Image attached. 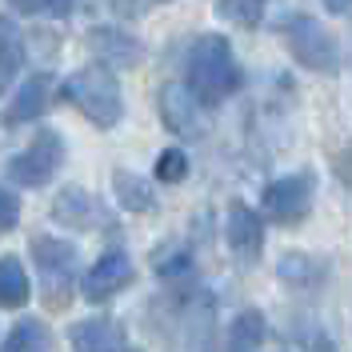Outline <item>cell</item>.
Wrapping results in <instances>:
<instances>
[{"mask_svg":"<svg viewBox=\"0 0 352 352\" xmlns=\"http://www.w3.org/2000/svg\"><path fill=\"white\" fill-rule=\"evenodd\" d=\"M156 109H160L164 129L176 132V136H200L204 132V112H200L197 92L188 85H164L156 96Z\"/></svg>","mask_w":352,"mask_h":352,"instance_id":"7","label":"cell"},{"mask_svg":"<svg viewBox=\"0 0 352 352\" xmlns=\"http://www.w3.org/2000/svg\"><path fill=\"white\" fill-rule=\"evenodd\" d=\"M4 352H52L48 329H44L41 320H28V316H24L21 324L8 332V340H4Z\"/></svg>","mask_w":352,"mask_h":352,"instance_id":"18","label":"cell"},{"mask_svg":"<svg viewBox=\"0 0 352 352\" xmlns=\"http://www.w3.org/2000/svg\"><path fill=\"white\" fill-rule=\"evenodd\" d=\"M264 312L256 308H244L241 316L228 324V352H256L264 340Z\"/></svg>","mask_w":352,"mask_h":352,"instance_id":"16","label":"cell"},{"mask_svg":"<svg viewBox=\"0 0 352 352\" xmlns=\"http://www.w3.org/2000/svg\"><path fill=\"white\" fill-rule=\"evenodd\" d=\"M280 280H288L292 288H308L316 276H324V268L312 261L308 252H285V261H280Z\"/></svg>","mask_w":352,"mask_h":352,"instance_id":"19","label":"cell"},{"mask_svg":"<svg viewBox=\"0 0 352 352\" xmlns=\"http://www.w3.org/2000/svg\"><path fill=\"white\" fill-rule=\"evenodd\" d=\"M285 44L296 56V65L312 68V72H324V76L340 72V44H336V36L320 21L305 16V12L285 21Z\"/></svg>","mask_w":352,"mask_h":352,"instance_id":"3","label":"cell"},{"mask_svg":"<svg viewBox=\"0 0 352 352\" xmlns=\"http://www.w3.org/2000/svg\"><path fill=\"white\" fill-rule=\"evenodd\" d=\"M156 4H164V0H112L116 16H140V12H148Z\"/></svg>","mask_w":352,"mask_h":352,"instance_id":"25","label":"cell"},{"mask_svg":"<svg viewBox=\"0 0 352 352\" xmlns=\"http://www.w3.org/2000/svg\"><path fill=\"white\" fill-rule=\"evenodd\" d=\"M52 217L60 220V224H68V228H96L104 220V208L88 197L85 188L68 184L65 192L56 197V204H52Z\"/></svg>","mask_w":352,"mask_h":352,"instance_id":"12","label":"cell"},{"mask_svg":"<svg viewBox=\"0 0 352 352\" xmlns=\"http://www.w3.org/2000/svg\"><path fill=\"white\" fill-rule=\"evenodd\" d=\"M188 88L197 92L200 104H220L241 88V65L232 56V44L208 32L188 52Z\"/></svg>","mask_w":352,"mask_h":352,"instance_id":"1","label":"cell"},{"mask_svg":"<svg viewBox=\"0 0 352 352\" xmlns=\"http://www.w3.org/2000/svg\"><path fill=\"white\" fill-rule=\"evenodd\" d=\"M32 256H36V268H41L48 308H65L68 288L76 280V248L68 241H56V236H36L32 241Z\"/></svg>","mask_w":352,"mask_h":352,"instance_id":"4","label":"cell"},{"mask_svg":"<svg viewBox=\"0 0 352 352\" xmlns=\"http://www.w3.org/2000/svg\"><path fill=\"white\" fill-rule=\"evenodd\" d=\"M12 8L24 16H68L76 0H12Z\"/></svg>","mask_w":352,"mask_h":352,"instance_id":"22","label":"cell"},{"mask_svg":"<svg viewBox=\"0 0 352 352\" xmlns=\"http://www.w3.org/2000/svg\"><path fill=\"white\" fill-rule=\"evenodd\" d=\"M112 188H116L120 208H129V212H153L156 208V192H153V184H148L144 176L116 168V173H112Z\"/></svg>","mask_w":352,"mask_h":352,"instance_id":"14","label":"cell"},{"mask_svg":"<svg viewBox=\"0 0 352 352\" xmlns=\"http://www.w3.org/2000/svg\"><path fill=\"white\" fill-rule=\"evenodd\" d=\"M132 276H136L132 256H129V252H120V248H109L100 261L88 268V276H85V300H92V305H104V300H112L120 288L132 285Z\"/></svg>","mask_w":352,"mask_h":352,"instance_id":"8","label":"cell"},{"mask_svg":"<svg viewBox=\"0 0 352 352\" xmlns=\"http://www.w3.org/2000/svg\"><path fill=\"white\" fill-rule=\"evenodd\" d=\"M224 236H228V248H232L236 261L252 264L256 256H261V248H264V220L256 217V208H248L244 200H232Z\"/></svg>","mask_w":352,"mask_h":352,"instance_id":"9","label":"cell"},{"mask_svg":"<svg viewBox=\"0 0 352 352\" xmlns=\"http://www.w3.org/2000/svg\"><path fill=\"white\" fill-rule=\"evenodd\" d=\"M68 340H72V352H129V332L112 316L80 320L76 329L68 332Z\"/></svg>","mask_w":352,"mask_h":352,"instance_id":"10","label":"cell"},{"mask_svg":"<svg viewBox=\"0 0 352 352\" xmlns=\"http://www.w3.org/2000/svg\"><path fill=\"white\" fill-rule=\"evenodd\" d=\"M24 65V41L16 32V24L0 16V88H8L16 80V72Z\"/></svg>","mask_w":352,"mask_h":352,"instance_id":"17","label":"cell"},{"mask_svg":"<svg viewBox=\"0 0 352 352\" xmlns=\"http://www.w3.org/2000/svg\"><path fill=\"white\" fill-rule=\"evenodd\" d=\"M324 8L332 16H352V0H324Z\"/></svg>","mask_w":352,"mask_h":352,"instance_id":"26","label":"cell"},{"mask_svg":"<svg viewBox=\"0 0 352 352\" xmlns=\"http://www.w3.org/2000/svg\"><path fill=\"white\" fill-rule=\"evenodd\" d=\"M32 296L28 272L16 256H0V308H21Z\"/></svg>","mask_w":352,"mask_h":352,"instance_id":"15","label":"cell"},{"mask_svg":"<svg viewBox=\"0 0 352 352\" xmlns=\"http://www.w3.org/2000/svg\"><path fill=\"white\" fill-rule=\"evenodd\" d=\"M92 52L100 56V65H116V68H132L140 65V56H144V44L129 36V32H120V28H96L92 36Z\"/></svg>","mask_w":352,"mask_h":352,"instance_id":"11","label":"cell"},{"mask_svg":"<svg viewBox=\"0 0 352 352\" xmlns=\"http://www.w3.org/2000/svg\"><path fill=\"white\" fill-rule=\"evenodd\" d=\"M129 352H136V349H129Z\"/></svg>","mask_w":352,"mask_h":352,"instance_id":"28","label":"cell"},{"mask_svg":"<svg viewBox=\"0 0 352 352\" xmlns=\"http://www.w3.org/2000/svg\"><path fill=\"white\" fill-rule=\"evenodd\" d=\"M336 168H340V176H344V184L352 188V148H349L344 156H340V160H336Z\"/></svg>","mask_w":352,"mask_h":352,"instance_id":"27","label":"cell"},{"mask_svg":"<svg viewBox=\"0 0 352 352\" xmlns=\"http://www.w3.org/2000/svg\"><path fill=\"white\" fill-rule=\"evenodd\" d=\"M60 160H65V140H60L56 132H41L24 153L8 164V176H12L16 184H24V188H44V184L56 176Z\"/></svg>","mask_w":352,"mask_h":352,"instance_id":"6","label":"cell"},{"mask_svg":"<svg viewBox=\"0 0 352 352\" xmlns=\"http://www.w3.org/2000/svg\"><path fill=\"white\" fill-rule=\"evenodd\" d=\"M65 96L85 112L96 129H112L124 116V100H120V85L104 65H88L72 72L65 80Z\"/></svg>","mask_w":352,"mask_h":352,"instance_id":"2","label":"cell"},{"mask_svg":"<svg viewBox=\"0 0 352 352\" xmlns=\"http://www.w3.org/2000/svg\"><path fill=\"white\" fill-rule=\"evenodd\" d=\"M264 4L268 0H217V16L241 24V28H252V24H261Z\"/></svg>","mask_w":352,"mask_h":352,"instance_id":"20","label":"cell"},{"mask_svg":"<svg viewBox=\"0 0 352 352\" xmlns=\"http://www.w3.org/2000/svg\"><path fill=\"white\" fill-rule=\"evenodd\" d=\"M312 212V176L308 173H292L280 176L264 188V217L276 220V224H300V220Z\"/></svg>","mask_w":352,"mask_h":352,"instance_id":"5","label":"cell"},{"mask_svg":"<svg viewBox=\"0 0 352 352\" xmlns=\"http://www.w3.org/2000/svg\"><path fill=\"white\" fill-rule=\"evenodd\" d=\"M156 272H160V276H168V280L188 276V272H192V256H188V252H180V248H164V252H156Z\"/></svg>","mask_w":352,"mask_h":352,"instance_id":"23","label":"cell"},{"mask_svg":"<svg viewBox=\"0 0 352 352\" xmlns=\"http://www.w3.org/2000/svg\"><path fill=\"white\" fill-rule=\"evenodd\" d=\"M16 220H21V200H16V192L0 188V236H4V232H12V228H16Z\"/></svg>","mask_w":352,"mask_h":352,"instance_id":"24","label":"cell"},{"mask_svg":"<svg viewBox=\"0 0 352 352\" xmlns=\"http://www.w3.org/2000/svg\"><path fill=\"white\" fill-rule=\"evenodd\" d=\"M184 176H188V156L180 153V148H164L160 160H156V180L160 184H176Z\"/></svg>","mask_w":352,"mask_h":352,"instance_id":"21","label":"cell"},{"mask_svg":"<svg viewBox=\"0 0 352 352\" xmlns=\"http://www.w3.org/2000/svg\"><path fill=\"white\" fill-rule=\"evenodd\" d=\"M48 100H52V80H48V76H28V80L16 88V96L8 100V109H4V120H8V124L36 120V116L48 109Z\"/></svg>","mask_w":352,"mask_h":352,"instance_id":"13","label":"cell"}]
</instances>
